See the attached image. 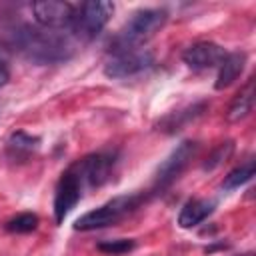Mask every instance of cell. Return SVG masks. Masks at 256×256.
Wrapping results in <instances>:
<instances>
[{
  "label": "cell",
  "mask_w": 256,
  "mask_h": 256,
  "mask_svg": "<svg viewBox=\"0 0 256 256\" xmlns=\"http://www.w3.org/2000/svg\"><path fill=\"white\" fill-rule=\"evenodd\" d=\"M232 150H234V142H232V140L222 142V144H220V146L206 158V162H204V170H214V168H218L222 162H226V160L230 158Z\"/></svg>",
  "instance_id": "cell-19"
},
{
  "label": "cell",
  "mask_w": 256,
  "mask_h": 256,
  "mask_svg": "<svg viewBox=\"0 0 256 256\" xmlns=\"http://www.w3.org/2000/svg\"><path fill=\"white\" fill-rule=\"evenodd\" d=\"M84 180L78 174L76 166L72 164L68 170L62 172L56 190H54V220L60 224L64 222V218L72 212V208L80 202L82 192H84Z\"/></svg>",
  "instance_id": "cell-6"
},
{
  "label": "cell",
  "mask_w": 256,
  "mask_h": 256,
  "mask_svg": "<svg viewBox=\"0 0 256 256\" xmlns=\"http://www.w3.org/2000/svg\"><path fill=\"white\" fill-rule=\"evenodd\" d=\"M216 204L214 200H206V198H192L188 200L178 214V226L180 228H194L198 224H202L212 212H214Z\"/></svg>",
  "instance_id": "cell-11"
},
{
  "label": "cell",
  "mask_w": 256,
  "mask_h": 256,
  "mask_svg": "<svg viewBox=\"0 0 256 256\" xmlns=\"http://www.w3.org/2000/svg\"><path fill=\"white\" fill-rule=\"evenodd\" d=\"M60 30H48V28H32V26H20L12 30V42L14 46L32 62L38 64H52L62 62L70 58V44L64 36L58 34Z\"/></svg>",
  "instance_id": "cell-1"
},
{
  "label": "cell",
  "mask_w": 256,
  "mask_h": 256,
  "mask_svg": "<svg viewBox=\"0 0 256 256\" xmlns=\"http://www.w3.org/2000/svg\"><path fill=\"white\" fill-rule=\"evenodd\" d=\"M114 12V4L106 0H92V2H82L76 4V14L70 26V32L78 36L80 40H94L102 28L108 24L110 16Z\"/></svg>",
  "instance_id": "cell-4"
},
{
  "label": "cell",
  "mask_w": 256,
  "mask_h": 256,
  "mask_svg": "<svg viewBox=\"0 0 256 256\" xmlns=\"http://www.w3.org/2000/svg\"><path fill=\"white\" fill-rule=\"evenodd\" d=\"M146 194L144 192H136V194H122L116 196L108 202H104L102 206L86 212L84 216H80L74 222V230L80 232H90V230H100V228H108L114 226L118 222H122L126 216H130L132 212H136L144 202H146Z\"/></svg>",
  "instance_id": "cell-3"
},
{
  "label": "cell",
  "mask_w": 256,
  "mask_h": 256,
  "mask_svg": "<svg viewBox=\"0 0 256 256\" xmlns=\"http://www.w3.org/2000/svg\"><path fill=\"white\" fill-rule=\"evenodd\" d=\"M246 64V54L236 50V52H226L224 60L218 66V76H216V90H224L228 88L244 70Z\"/></svg>",
  "instance_id": "cell-12"
},
{
  "label": "cell",
  "mask_w": 256,
  "mask_h": 256,
  "mask_svg": "<svg viewBox=\"0 0 256 256\" xmlns=\"http://www.w3.org/2000/svg\"><path fill=\"white\" fill-rule=\"evenodd\" d=\"M32 12H34V20L42 28H48V30H70L74 14H76V4L44 0V2H34L32 4Z\"/></svg>",
  "instance_id": "cell-8"
},
{
  "label": "cell",
  "mask_w": 256,
  "mask_h": 256,
  "mask_svg": "<svg viewBox=\"0 0 256 256\" xmlns=\"http://www.w3.org/2000/svg\"><path fill=\"white\" fill-rule=\"evenodd\" d=\"M226 50L214 42H194L182 52V60L192 70H208L214 66H220L224 60Z\"/></svg>",
  "instance_id": "cell-10"
},
{
  "label": "cell",
  "mask_w": 256,
  "mask_h": 256,
  "mask_svg": "<svg viewBox=\"0 0 256 256\" xmlns=\"http://www.w3.org/2000/svg\"><path fill=\"white\" fill-rule=\"evenodd\" d=\"M204 108H206V104H204V102H200V104L188 106V108H184V110L172 112V114H168V116L160 122V130H164V132H168V134H174V132L182 130V126H184V124H188L190 120H194L196 116H200Z\"/></svg>",
  "instance_id": "cell-15"
},
{
  "label": "cell",
  "mask_w": 256,
  "mask_h": 256,
  "mask_svg": "<svg viewBox=\"0 0 256 256\" xmlns=\"http://www.w3.org/2000/svg\"><path fill=\"white\" fill-rule=\"evenodd\" d=\"M36 226H38V216L32 212H22L6 222V230L12 234H28L36 230Z\"/></svg>",
  "instance_id": "cell-17"
},
{
  "label": "cell",
  "mask_w": 256,
  "mask_h": 256,
  "mask_svg": "<svg viewBox=\"0 0 256 256\" xmlns=\"http://www.w3.org/2000/svg\"><path fill=\"white\" fill-rule=\"evenodd\" d=\"M154 56L148 50H124V52H114L112 58L104 66V74L108 78H130L136 76L148 68H152Z\"/></svg>",
  "instance_id": "cell-7"
},
{
  "label": "cell",
  "mask_w": 256,
  "mask_h": 256,
  "mask_svg": "<svg viewBox=\"0 0 256 256\" xmlns=\"http://www.w3.org/2000/svg\"><path fill=\"white\" fill-rule=\"evenodd\" d=\"M38 144H40V138L38 136H30L22 130L14 132L8 142H6V152L12 160H26L30 158L36 150H38Z\"/></svg>",
  "instance_id": "cell-13"
},
{
  "label": "cell",
  "mask_w": 256,
  "mask_h": 256,
  "mask_svg": "<svg viewBox=\"0 0 256 256\" xmlns=\"http://www.w3.org/2000/svg\"><path fill=\"white\" fill-rule=\"evenodd\" d=\"M116 164V154L114 152H96L90 156H84L82 160L74 162L78 174L84 180V186L88 188H98L106 184L112 176Z\"/></svg>",
  "instance_id": "cell-9"
},
{
  "label": "cell",
  "mask_w": 256,
  "mask_h": 256,
  "mask_svg": "<svg viewBox=\"0 0 256 256\" xmlns=\"http://www.w3.org/2000/svg\"><path fill=\"white\" fill-rule=\"evenodd\" d=\"M8 80H10V70L4 62H0V86H4Z\"/></svg>",
  "instance_id": "cell-20"
},
{
  "label": "cell",
  "mask_w": 256,
  "mask_h": 256,
  "mask_svg": "<svg viewBox=\"0 0 256 256\" xmlns=\"http://www.w3.org/2000/svg\"><path fill=\"white\" fill-rule=\"evenodd\" d=\"M134 248H136V242L132 238H116V240L98 242V250L104 254H110V256H120V254H126Z\"/></svg>",
  "instance_id": "cell-18"
},
{
  "label": "cell",
  "mask_w": 256,
  "mask_h": 256,
  "mask_svg": "<svg viewBox=\"0 0 256 256\" xmlns=\"http://www.w3.org/2000/svg\"><path fill=\"white\" fill-rule=\"evenodd\" d=\"M196 152H198V142H194V140L180 142L158 166V170L154 174V192H160V190H166L168 186H172L180 178V174L186 170L190 160L196 156Z\"/></svg>",
  "instance_id": "cell-5"
},
{
  "label": "cell",
  "mask_w": 256,
  "mask_h": 256,
  "mask_svg": "<svg viewBox=\"0 0 256 256\" xmlns=\"http://www.w3.org/2000/svg\"><path fill=\"white\" fill-rule=\"evenodd\" d=\"M252 176H254V158H248L246 162H242L240 166H236L232 172H228V176H226L224 182H222V188H224V190L240 188L242 184L250 182Z\"/></svg>",
  "instance_id": "cell-16"
},
{
  "label": "cell",
  "mask_w": 256,
  "mask_h": 256,
  "mask_svg": "<svg viewBox=\"0 0 256 256\" xmlns=\"http://www.w3.org/2000/svg\"><path fill=\"white\" fill-rule=\"evenodd\" d=\"M252 104H254V82L248 80V84L234 96L232 104L228 106V112H226V120L228 122H238L242 118H246L252 110Z\"/></svg>",
  "instance_id": "cell-14"
},
{
  "label": "cell",
  "mask_w": 256,
  "mask_h": 256,
  "mask_svg": "<svg viewBox=\"0 0 256 256\" xmlns=\"http://www.w3.org/2000/svg\"><path fill=\"white\" fill-rule=\"evenodd\" d=\"M168 20V12L164 8H142L136 10L130 20L118 30L112 40V54L124 50H138L146 44Z\"/></svg>",
  "instance_id": "cell-2"
},
{
  "label": "cell",
  "mask_w": 256,
  "mask_h": 256,
  "mask_svg": "<svg viewBox=\"0 0 256 256\" xmlns=\"http://www.w3.org/2000/svg\"><path fill=\"white\" fill-rule=\"evenodd\" d=\"M236 256H254L252 252H246V254H236Z\"/></svg>",
  "instance_id": "cell-21"
}]
</instances>
